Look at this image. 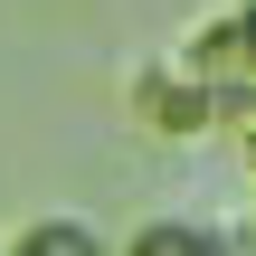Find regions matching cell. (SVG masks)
Listing matches in <instances>:
<instances>
[{
  "mask_svg": "<svg viewBox=\"0 0 256 256\" xmlns=\"http://www.w3.org/2000/svg\"><path fill=\"white\" fill-rule=\"evenodd\" d=\"M0 256H114V238H104L95 218H76V209H38V218L10 228Z\"/></svg>",
  "mask_w": 256,
  "mask_h": 256,
  "instance_id": "cell-3",
  "label": "cell"
},
{
  "mask_svg": "<svg viewBox=\"0 0 256 256\" xmlns=\"http://www.w3.org/2000/svg\"><path fill=\"white\" fill-rule=\"evenodd\" d=\"M133 114H142L162 142H190V133H209V124H218V114H209V95L190 86V66H180V57H152V66L133 76Z\"/></svg>",
  "mask_w": 256,
  "mask_h": 256,
  "instance_id": "cell-1",
  "label": "cell"
},
{
  "mask_svg": "<svg viewBox=\"0 0 256 256\" xmlns=\"http://www.w3.org/2000/svg\"><path fill=\"white\" fill-rule=\"evenodd\" d=\"M124 256H256L247 238H228V228H209V218H180V209H162V218H142Z\"/></svg>",
  "mask_w": 256,
  "mask_h": 256,
  "instance_id": "cell-2",
  "label": "cell"
},
{
  "mask_svg": "<svg viewBox=\"0 0 256 256\" xmlns=\"http://www.w3.org/2000/svg\"><path fill=\"white\" fill-rule=\"evenodd\" d=\"M228 19H238V38H247V48H256V0H238Z\"/></svg>",
  "mask_w": 256,
  "mask_h": 256,
  "instance_id": "cell-4",
  "label": "cell"
}]
</instances>
